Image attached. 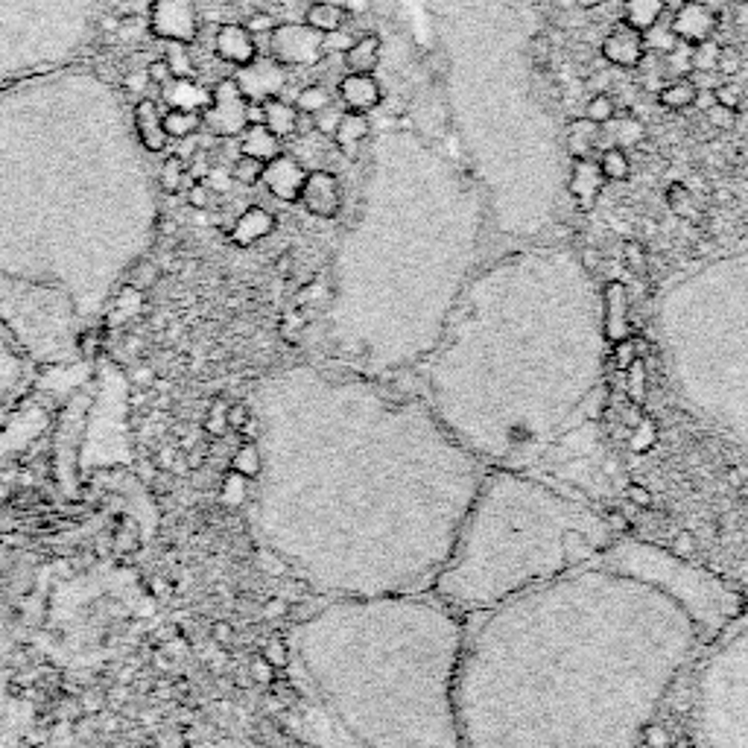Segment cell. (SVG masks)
<instances>
[{"instance_id":"34","label":"cell","mask_w":748,"mask_h":748,"mask_svg":"<svg viewBox=\"0 0 748 748\" xmlns=\"http://www.w3.org/2000/svg\"><path fill=\"white\" fill-rule=\"evenodd\" d=\"M264 161H257V158H249V155H240L237 161H234V170H232V176L234 182L240 184H257L264 176Z\"/></svg>"},{"instance_id":"50","label":"cell","mask_w":748,"mask_h":748,"mask_svg":"<svg viewBox=\"0 0 748 748\" xmlns=\"http://www.w3.org/2000/svg\"><path fill=\"white\" fill-rule=\"evenodd\" d=\"M573 4H577L579 9H597V6L606 4V0H573Z\"/></svg>"},{"instance_id":"14","label":"cell","mask_w":748,"mask_h":748,"mask_svg":"<svg viewBox=\"0 0 748 748\" xmlns=\"http://www.w3.org/2000/svg\"><path fill=\"white\" fill-rule=\"evenodd\" d=\"M240 155H249V158H257V161L269 164L272 158L281 155V138L272 135L264 123L246 126V132H243V140H240Z\"/></svg>"},{"instance_id":"36","label":"cell","mask_w":748,"mask_h":748,"mask_svg":"<svg viewBox=\"0 0 748 748\" xmlns=\"http://www.w3.org/2000/svg\"><path fill=\"white\" fill-rule=\"evenodd\" d=\"M339 118H342V111L334 109V103H330L327 109H322V111H316V114H313L316 132H319V135H327V138H334L337 126H339Z\"/></svg>"},{"instance_id":"13","label":"cell","mask_w":748,"mask_h":748,"mask_svg":"<svg viewBox=\"0 0 748 748\" xmlns=\"http://www.w3.org/2000/svg\"><path fill=\"white\" fill-rule=\"evenodd\" d=\"M348 74H374L380 62V38L374 33H366L351 41V47L342 53Z\"/></svg>"},{"instance_id":"45","label":"cell","mask_w":748,"mask_h":748,"mask_svg":"<svg viewBox=\"0 0 748 748\" xmlns=\"http://www.w3.org/2000/svg\"><path fill=\"white\" fill-rule=\"evenodd\" d=\"M182 143H179V150H176V158H182V161H191V158L203 150L199 147V138H193V135H187V138H179Z\"/></svg>"},{"instance_id":"7","label":"cell","mask_w":748,"mask_h":748,"mask_svg":"<svg viewBox=\"0 0 748 748\" xmlns=\"http://www.w3.org/2000/svg\"><path fill=\"white\" fill-rule=\"evenodd\" d=\"M305 179H307L305 164H301L298 158L284 155V152L278 158H272V161L264 167V176H261V182L269 187V193L275 199H281V203H298Z\"/></svg>"},{"instance_id":"11","label":"cell","mask_w":748,"mask_h":748,"mask_svg":"<svg viewBox=\"0 0 748 748\" xmlns=\"http://www.w3.org/2000/svg\"><path fill=\"white\" fill-rule=\"evenodd\" d=\"M339 97H342V103L348 106L351 111H363V114H369L371 109H378L380 99H383L380 85H378V79H374L371 74H348V77H342Z\"/></svg>"},{"instance_id":"35","label":"cell","mask_w":748,"mask_h":748,"mask_svg":"<svg viewBox=\"0 0 748 748\" xmlns=\"http://www.w3.org/2000/svg\"><path fill=\"white\" fill-rule=\"evenodd\" d=\"M713 97H716L719 106L737 111L740 103H743V88L737 82H719V85H713Z\"/></svg>"},{"instance_id":"39","label":"cell","mask_w":748,"mask_h":748,"mask_svg":"<svg viewBox=\"0 0 748 748\" xmlns=\"http://www.w3.org/2000/svg\"><path fill=\"white\" fill-rule=\"evenodd\" d=\"M208 184V191H232V184H234V176H232V170H225V167H211V172L203 179Z\"/></svg>"},{"instance_id":"44","label":"cell","mask_w":748,"mask_h":748,"mask_svg":"<svg viewBox=\"0 0 748 748\" xmlns=\"http://www.w3.org/2000/svg\"><path fill=\"white\" fill-rule=\"evenodd\" d=\"M187 164H191V176L199 179V182H203V179L208 176V172H211V167H208V155H205L203 150H199Z\"/></svg>"},{"instance_id":"8","label":"cell","mask_w":748,"mask_h":748,"mask_svg":"<svg viewBox=\"0 0 748 748\" xmlns=\"http://www.w3.org/2000/svg\"><path fill=\"white\" fill-rule=\"evenodd\" d=\"M646 56V45H643V33L629 26L626 21H620L614 30L602 41V59L614 68H638Z\"/></svg>"},{"instance_id":"18","label":"cell","mask_w":748,"mask_h":748,"mask_svg":"<svg viewBox=\"0 0 748 748\" xmlns=\"http://www.w3.org/2000/svg\"><path fill=\"white\" fill-rule=\"evenodd\" d=\"M369 138V118L363 111H342L339 118V126L334 132V143L342 150V152H354L359 143Z\"/></svg>"},{"instance_id":"16","label":"cell","mask_w":748,"mask_h":748,"mask_svg":"<svg viewBox=\"0 0 748 748\" xmlns=\"http://www.w3.org/2000/svg\"><path fill=\"white\" fill-rule=\"evenodd\" d=\"M272 228H275V220H272V213L264 211V208H249L243 217L237 220L234 225V243L237 246H252V243L264 240L266 234H272Z\"/></svg>"},{"instance_id":"41","label":"cell","mask_w":748,"mask_h":748,"mask_svg":"<svg viewBox=\"0 0 748 748\" xmlns=\"http://www.w3.org/2000/svg\"><path fill=\"white\" fill-rule=\"evenodd\" d=\"M187 203H191L193 208H208V205H211V191H208V184H205V182H193V184H191V191H187Z\"/></svg>"},{"instance_id":"49","label":"cell","mask_w":748,"mask_h":748,"mask_svg":"<svg viewBox=\"0 0 748 748\" xmlns=\"http://www.w3.org/2000/svg\"><path fill=\"white\" fill-rule=\"evenodd\" d=\"M733 21H737L740 26H748V0H743V4L733 6Z\"/></svg>"},{"instance_id":"30","label":"cell","mask_w":748,"mask_h":748,"mask_svg":"<svg viewBox=\"0 0 748 748\" xmlns=\"http://www.w3.org/2000/svg\"><path fill=\"white\" fill-rule=\"evenodd\" d=\"M719 53H722V45H716L713 38L711 41H701V45H693V56H690L693 74H716Z\"/></svg>"},{"instance_id":"48","label":"cell","mask_w":748,"mask_h":748,"mask_svg":"<svg viewBox=\"0 0 748 748\" xmlns=\"http://www.w3.org/2000/svg\"><path fill=\"white\" fill-rule=\"evenodd\" d=\"M626 252H629V264L640 269L643 266V249L638 246V243H626Z\"/></svg>"},{"instance_id":"46","label":"cell","mask_w":748,"mask_h":748,"mask_svg":"<svg viewBox=\"0 0 748 748\" xmlns=\"http://www.w3.org/2000/svg\"><path fill=\"white\" fill-rule=\"evenodd\" d=\"M147 77L152 79V82H167L172 74H170V68H167V62L164 59H158V62H152L150 65V70H147Z\"/></svg>"},{"instance_id":"26","label":"cell","mask_w":748,"mask_h":748,"mask_svg":"<svg viewBox=\"0 0 748 748\" xmlns=\"http://www.w3.org/2000/svg\"><path fill=\"white\" fill-rule=\"evenodd\" d=\"M599 170H602V176L611 179V182H626L631 176L629 152L620 150V147H608L606 152L599 155Z\"/></svg>"},{"instance_id":"29","label":"cell","mask_w":748,"mask_h":748,"mask_svg":"<svg viewBox=\"0 0 748 748\" xmlns=\"http://www.w3.org/2000/svg\"><path fill=\"white\" fill-rule=\"evenodd\" d=\"M164 62H167L170 74L176 79H191L193 77V62H191V53H187L184 41H167Z\"/></svg>"},{"instance_id":"38","label":"cell","mask_w":748,"mask_h":748,"mask_svg":"<svg viewBox=\"0 0 748 748\" xmlns=\"http://www.w3.org/2000/svg\"><path fill=\"white\" fill-rule=\"evenodd\" d=\"M740 68H743V56L737 53V47H722V53H719L716 74L733 77V74H740Z\"/></svg>"},{"instance_id":"15","label":"cell","mask_w":748,"mask_h":748,"mask_svg":"<svg viewBox=\"0 0 748 748\" xmlns=\"http://www.w3.org/2000/svg\"><path fill=\"white\" fill-rule=\"evenodd\" d=\"M602 143V126L587 120V118H577L570 120L567 126V150L573 158H594L597 147Z\"/></svg>"},{"instance_id":"27","label":"cell","mask_w":748,"mask_h":748,"mask_svg":"<svg viewBox=\"0 0 748 748\" xmlns=\"http://www.w3.org/2000/svg\"><path fill=\"white\" fill-rule=\"evenodd\" d=\"M196 179L193 176H187V167H184V161L182 158H167L164 161V167H161V187L167 193H176V191H191V184H193Z\"/></svg>"},{"instance_id":"22","label":"cell","mask_w":748,"mask_h":748,"mask_svg":"<svg viewBox=\"0 0 748 748\" xmlns=\"http://www.w3.org/2000/svg\"><path fill=\"white\" fill-rule=\"evenodd\" d=\"M696 85L690 77H681V79H672L670 85H664L658 94L660 99V106L664 109H672V111H681V109H690L696 103Z\"/></svg>"},{"instance_id":"2","label":"cell","mask_w":748,"mask_h":748,"mask_svg":"<svg viewBox=\"0 0 748 748\" xmlns=\"http://www.w3.org/2000/svg\"><path fill=\"white\" fill-rule=\"evenodd\" d=\"M249 99L234 79H223L211 94V106L203 111V126L213 138H237L249 126Z\"/></svg>"},{"instance_id":"9","label":"cell","mask_w":748,"mask_h":748,"mask_svg":"<svg viewBox=\"0 0 748 748\" xmlns=\"http://www.w3.org/2000/svg\"><path fill=\"white\" fill-rule=\"evenodd\" d=\"M213 50L223 62L228 65H249L255 56H257V47H255V36L246 30V26L240 24H223L217 38H213Z\"/></svg>"},{"instance_id":"23","label":"cell","mask_w":748,"mask_h":748,"mask_svg":"<svg viewBox=\"0 0 748 748\" xmlns=\"http://www.w3.org/2000/svg\"><path fill=\"white\" fill-rule=\"evenodd\" d=\"M608 126V135L614 138V147H620V150H629V147H638V143L646 138V129L638 118H631V114H626V118H614L606 123Z\"/></svg>"},{"instance_id":"47","label":"cell","mask_w":748,"mask_h":748,"mask_svg":"<svg viewBox=\"0 0 748 748\" xmlns=\"http://www.w3.org/2000/svg\"><path fill=\"white\" fill-rule=\"evenodd\" d=\"M716 103V97H713V88H699L696 91V109H701V111H708L711 106Z\"/></svg>"},{"instance_id":"10","label":"cell","mask_w":748,"mask_h":748,"mask_svg":"<svg viewBox=\"0 0 748 748\" xmlns=\"http://www.w3.org/2000/svg\"><path fill=\"white\" fill-rule=\"evenodd\" d=\"M606 184V176H602L599 161L594 158H573V170H570V196L577 199L582 208H591L597 203V196Z\"/></svg>"},{"instance_id":"32","label":"cell","mask_w":748,"mask_h":748,"mask_svg":"<svg viewBox=\"0 0 748 748\" xmlns=\"http://www.w3.org/2000/svg\"><path fill=\"white\" fill-rule=\"evenodd\" d=\"M690 56H693V45H687V41H679V45H675L670 53L660 56V59H664V65H667L670 70H675V74H679V79H681V77H690V74H693Z\"/></svg>"},{"instance_id":"4","label":"cell","mask_w":748,"mask_h":748,"mask_svg":"<svg viewBox=\"0 0 748 748\" xmlns=\"http://www.w3.org/2000/svg\"><path fill=\"white\" fill-rule=\"evenodd\" d=\"M199 30L193 0H155L152 33L164 41H193Z\"/></svg>"},{"instance_id":"43","label":"cell","mask_w":748,"mask_h":748,"mask_svg":"<svg viewBox=\"0 0 748 748\" xmlns=\"http://www.w3.org/2000/svg\"><path fill=\"white\" fill-rule=\"evenodd\" d=\"M275 26H278V24H275V18L266 16V12H257V16H252V18H249L246 30L255 36V33H272V30H275Z\"/></svg>"},{"instance_id":"12","label":"cell","mask_w":748,"mask_h":748,"mask_svg":"<svg viewBox=\"0 0 748 748\" xmlns=\"http://www.w3.org/2000/svg\"><path fill=\"white\" fill-rule=\"evenodd\" d=\"M135 129L140 143L150 152H161L167 147V132H164V114L158 109L155 99H140L135 109Z\"/></svg>"},{"instance_id":"5","label":"cell","mask_w":748,"mask_h":748,"mask_svg":"<svg viewBox=\"0 0 748 748\" xmlns=\"http://www.w3.org/2000/svg\"><path fill=\"white\" fill-rule=\"evenodd\" d=\"M672 33L679 36V41L687 45H701V41H711L719 30V16L711 4H701V0H684V4L675 9V16L670 18Z\"/></svg>"},{"instance_id":"21","label":"cell","mask_w":748,"mask_h":748,"mask_svg":"<svg viewBox=\"0 0 748 748\" xmlns=\"http://www.w3.org/2000/svg\"><path fill=\"white\" fill-rule=\"evenodd\" d=\"M167 99L172 109H184V111H199L203 114L211 106V94L205 88H199L193 79H176L170 85Z\"/></svg>"},{"instance_id":"33","label":"cell","mask_w":748,"mask_h":748,"mask_svg":"<svg viewBox=\"0 0 748 748\" xmlns=\"http://www.w3.org/2000/svg\"><path fill=\"white\" fill-rule=\"evenodd\" d=\"M617 114V103L608 97V94H594L591 99L585 103V118L587 120H594L599 126H606L611 118Z\"/></svg>"},{"instance_id":"3","label":"cell","mask_w":748,"mask_h":748,"mask_svg":"<svg viewBox=\"0 0 748 748\" xmlns=\"http://www.w3.org/2000/svg\"><path fill=\"white\" fill-rule=\"evenodd\" d=\"M234 82L240 85V91L249 103H266V99H275L284 91L286 70L275 59H257L255 56L249 65L237 70Z\"/></svg>"},{"instance_id":"1","label":"cell","mask_w":748,"mask_h":748,"mask_svg":"<svg viewBox=\"0 0 748 748\" xmlns=\"http://www.w3.org/2000/svg\"><path fill=\"white\" fill-rule=\"evenodd\" d=\"M325 36L307 24H278L269 33L272 59L284 68H313L325 56Z\"/></svg>"},{"instance_id":"20","label":"cell","mask_w":748,"mask_h":748,"mask_svg":"<svg viewBox=\"0 0 748 748\" xmlns=\"http://www.w3.org/2000/svg\"><path fill=\"white\" fill-rule=\"evenodd\" d=\"M667 12V0H623V21L646 33Z\"/></svg>"},{"instance_id":"24","label":"cell","mask_w":748,"mask_h":748,"mask_svg":"<svg viewBox=\"0 0 748 748\" xmlns=\"http://www.w3.org/2000/svg\"><path fill=\"white\" fill-rule=\"evenodd\" d=\"M199 129H203V114H199V111L170 109L164 114V132H167V138H187V135H196Z\"/></svg>"},{"instance_id":"40","label":"cell","mask_w":748,"mask_h":748,"mask_svg":"<svg viewBox=\"0 0 748 748\" xmlns=\"http://www.w3.org/2000/svg\"><path fill=\"white\" fill-rule=\"evenodd\" d=\"M529 56H532V62L535 65H550V38L546 36H535L529 41Z\"/></svg>"},{"instance_id":"42","label":"cell","mask_w":748,"mask_h":748,"mask_svg":"<svg viewBox=\"0 0 748 748\" xmlns=\"http://www.w3.org/2000/svg\"><path fill=\"white\" fill-rule=\"evenodd\" d=\"M351 41H354V38H348L342 30H337V33H327L322 45H325V53H337V50L345 53V50L351 47Z\"/></svg>"},{"instance_id":"25","label":"cell","mask_w":748,"mask_h":748,"mask_svg":"<svg viewBox=\"0 0 748 748\" xmlns=\"http://www.w3.org/2000/svg\"><path fill=\"white\" fill-rule=\"evenodd\" d=\"M667 205H670V211L675 213V217H684V220L696 217L699 213L693 191H690V184H681V182H672L667 187Z\"/></svg>"},{"instance_id":"17","label":"cell","mask_w":748,"mask_h":748,"mask_svg":"<svg viewBox=\"0 0 748 748\" xmlns=\"http://www.w3.org/2000/svg\"><path fill=\"white\" fill-rule=\"evenodd\" d=\"M348 21V9L342 4H330V0H319V4H313L307 12H305V24L313 26L316 33H337Z\"/></svg>"},{"instance_id":"31","label":"cell","mask_w":748,"mask_h":748,"mask_svg":"<svg viewBox=\"0 0 748 748\" xmlns=\"http://www.w3.org/2000/svg\"><path fill=\"white\" fill-rule=\"evenodd\" d=\"M327 106H330V91L325 88V85H307V88H301L296 97V109L305 114H316Z\"/></svg>"},{"instance_id":"28","label":"cell","mask_w":748,"mask_h":748,"mask_svg":"<svg viewBox=\"0 0 748 748\" xmlns=\"http://www.w3.org/2000/svg\"><path fill=\"white\" fill-rule=\"evenodd\" d=\"M643 45H646V53H670L675 45H679V36L672 33V26L670 21H658L652 24L649 30L643 33Z\"/></svg>"},{"instance_id":"37","label":"cell","mask_w":748,"mask_h":748,"mask_svg":"<svg viewBox=\"0 0 748 748\" xmlns=\"http://www.w3.org/2000/svg\"><path fill=\"white\" fill-rule=\"evenodd\" d=\"M704 118H708V123H711L713 129H722V132H728V129L737 126V111H733V109H725V106H719V103H713L708 111H704Z\"/></svg>"},{"instance_id":"19","label":"cell","mask_w":748,"mask_h":748,"mask_svg":"<svg viewBox=\"0 0 748 748\" xmlns=\"http://www.w3.org/2000/svg\"><path fill=\"white\" fill-rule=\"evenodd\" d=\"M296 120H298V109L290 106V103H284L281 97L266 99V103H264V126L275 138L284 140V138L296 135Z\"/></svg>"},{"instance_id":"6","label":"cell","mask_w":748,"mask_h":748,"mask_svg":"<svg viewBox=\"0 0 748 748\" xmlns=\"http://www.w3.org/2000/svg\"><path fill=\"white\" fill-rule=\"evenodd\" d=\"M298 203L305 205L313 217L330 220V217H337L339 208H342V184H339V179L334 176V172L313 170V172H307Z\"/></svg>"}]
</instances>
